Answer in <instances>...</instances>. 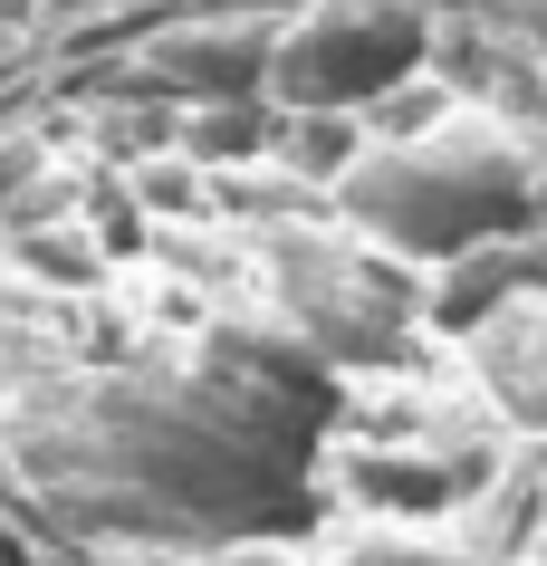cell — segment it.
Listing matches in <instances>:
<instances>
[{"instance_id":"cell-3","label":"cell","mask_w":547,"mask_h":566,"mask_svg":"<svg viewBox=\"0 0 547 566\" xmlns=\"http://www.w3.org/2000/svg\"><path fill=\"white\" fill-rule=\"evenodd\" d=\"M432 0H298L270 49V106H336L365 116L375 96L432 67Z\"/></svg>"},{"instance_id":"cell-6","label":"cell","mask_w":547,"mask_h":566,"mask_svg":"<svg viewBox=\"0 0 547 566\" xmlns=\"http://www.w3.org/2000/svg\"><path fill=\"white\" fill-rule=\"evenodd\" d=\"M518 125L538 135V164H547V49H538V77H528V106H518ZM538 231H547V211H538Z\"/></svg>"},{"instance_id":"cell-5","label":"cell","mask_w":547,"mask_h":566,"mask_svg":"<svg viewBox=\"0 0 547 566\" xmlns=\"http://www.w3.org/2000/svg\"><path fill=\"white\" fill-rule=\"evenodd\" d=\"M327 566H490L471 537H423V528H385L365 518V537H346Z\"/></svg>"},{"instance_id":"cell-1","label":"cell","mask_w":547,"mask_h":566,"mask_svg":"<svg viewBox=\"0 0 547 566\" xmlns=\"http://www.w3.org/2000/svg\"><path fill=\"white\" fill-rule=\"evenodd\" d=\"M327 211L365 250L403 260L413 279L471 260L490 240H528L547 211V164L538 135L499 106H471L461 96L452 116H432L423 135H395V145H365L356 174L327 192Z\"/></svg>"},{"instance_id":"cell-7","label":"cell","mask_w":547,"mask_h":566,"mask_svg":"<svg viewBox=\"0 0 547 566\" xmlns=\"http://www.w3.org/2000/svg\"><path fill=\"white\" fill-rule=\"evenodd\" d=\"M528 518H538V528H547V471H538V509H528Z\"/></svg>"},{"instance_id":"cell-8","label":"cell","mask_w":547,"mask_h":566,"mask_svg":"<svg viewBox=\"0 0 547 566\" xmlns=\"http://www.w3.org/2000/svg\"><path fill=\"white\" fill-rule=\"evenodd\" d=\"M0 10H10V0H0Z\"/></svg>"},{"instance_id":"cell-2","label":"cell","mask_w":547,"mask_h":566,"mask_svg":"<svg viewBox=\"0 0 547 566\" xmlns=\"http://www.w3.org/2000/svg\"><path fill=\"white\" fill-rule=\"evenodd\" d=\"M270 289H278V317L317 365L336 375H365V365L403 356V336L423 327V289L413 269L365 250L336 211H307L298 231L270 240Z\"/></svg>"},{"instance_id":"cell-4","label":"cell","mask_w":547,"mask_h":566,"mask_svg":"<svg viewBox=\"0 0 547 566\" xmlns=\"http://www.w3.org/2000/svg\"><path fill=\"white\" fill-rule=\"evenodd\" d=\"M356 154H365V125L356 116H336V106H270V145H260V164H278L288 182H307L317 202L356 174Z\"/></svg>"}]
</instances>
